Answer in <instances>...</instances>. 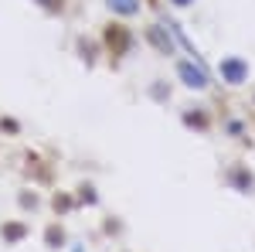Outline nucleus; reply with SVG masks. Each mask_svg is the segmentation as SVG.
Here are the masks:
<instances>
[{
	"instance_id": "nucleus-20",
	"label": "nucleus",
	"mask_w": 255,
	"mask_h": 252,
	"mask_svg": "<svg viewBox=\"0 0 255 252\" xmlns=\"http://www.w3.org/2000/svg\"><path fill=\"white\" fill-rule=\"evenodd\" d=\"M167 3H170L174 10H187V7H194L197 0H167Z\"/></svg>"
},
{
	"instance_id": "nucleus-17",
	"label": "nucleus",
	"mask_w": 255,
	"mask_h": 252,
	"mask_svg": "<svg viewBox=\"0 0 255 252\" xmlns=\"http://www.w3.org/2000/svg\"><path fill=\"white\" fill-rule=\"evenodd\" d=\"M17 205H20V212H38L44 201H41V194L34 191V184H31V188H20L17 191Z\"/></svg>"
},
{
	"instance_id": "nucleus-4",
	"label": "nucleus",
	"mask_w": 255,
	"mask_h": 252,
	"mask_svg": "<svg viewBox=\"0 0 255 252\" xmlns=\"http://www.w3.org/2000/svg\"><path fill=\"white\" fill-rule=\"evenodd\" d=\"M180 126L187 130V133L194 136H211L218 126V116L211 106H204V102H191V106H184L180 109Z\"/></svg>"
},
{
	"instance_id": "nucleus-3",
	"label": "nucleus",
	"mask_w": 255,
	"mask_h": 252,
	"mask_svg": "<svg viewBox=\"0 0 255 252\" xmlns=\"http://www.w3.org/2000/svg\"><path fill=\"white\" fill-rule=\"evenodd\" d=\"M139 38L146 41V48H150L153 55H160V58H174L177 55V38L163 20H146L143 31H139Z\"/></svg>"
},
{
	"instance_id": "nucleus-11",
	"label": "nucleus",
	"mask_w": 255,
	"mask_h": 252,
	"mask_svg": "<svg viewBox=\"0 0 255 252\" xmlns=\"http://www.w3.org/2000/svg\"><path fill=\"white\" fill-rule=\"evenodd\" d=\"M41 242H44L51 252H61L65 246H68V232H65V225H61V222H48L44 232H41Z\"/></svg>"
},
{
	"instance_id": "nucleus-12",
	"label": "nucleus",
	"mask_w": 255,
	"mask_h": 252,
	"mask_svg": "<svg viewBox=\"0 0 255 252\" xmlns=\"http://www.w3.org/2000/svg\"><path fill=\"white\" fill-rule=\"evenodd\" d=\"M106 7H109V14L119 20H133L139 17V10H143V0H102Z\"/></svg>"
},
{
	"instance_id": "nucleus-5",
	"label": "nucleus",
	"mask_w": 255,
	"mask_h": 252,
	"mask_svg": "<svg viewBox=\"0 0 255 252\" xmlns=\"http://www.w3.org/2000/svg\"><path fill=\"white\" fill-rule=\"evenodd\" d=\"M215 75L221 78V85L242 89V85H249V78H252V65H249V58H242V55H221L218 65H215Z\"/></svg>"
},
{
	"instance_id": "nucleus-13",
	"label": "nucleus",
	"mask_w": 255,
	"mask_h": 252,
	"mask_svg": "<svg viewBox=\"0 0 255 252\" xmlns=\"http://www.w3.org/2000/svg\"><path fill=\"white\" fill-rule=\"evenodd\" d=\"M75 198H79V208H99L102 205V194L92 181H79L75 184Z\"/></svg>"
},
{
	"instance_id": "nucleus-9",
	"label": "nucleus",
	"mask_w": 255,
	"mask_h": 252,
	"mask_svg": "<svg viewBox=\"0 0 255 252\" xmlns=\"http://www.w3.org/2000/svg\"><path fill=\"white\" fill-rule=\"evenodd\" d=\"M48 205H51L55 218H68V215L79 212V198H75V191H61V188L48 198Z\"/></svg>"
},
{
	"instance_id": "nucleus-7",
	"label": "nucleus",
	"mask_w": 255,
	"mask_h": 252,
	"mask_svg": "<svg viewBox=\"0 0 255 252\" xmlns=\"http://www.w3.org/2000/svg\"><path fill=\"white\" fill-rule=\"evenodd\" d=\"M72 51H75V58H79L85 68H96L99 61L106 58V48H102V38H99V34H75Z\"/></svg>"
},
{
	"instance_id": "nucleus-15",
	"label": "nucleus",
	"mask_w": 255,
	"mask_h": 252,
	"mask_svg": "<svg viewBox=\"0 0 255 252\" xmlns=\"http://www.w3.org/2000/svg\"><path fill=\"white\" fill-rule=\"evenodd\" d=\"M146 96L153 99V102H160V106H167L170 96H174V85H170L167 78H153V82L146 85Z\"/></svg>"
},
{
	"instance_id": "nucleus-14",
	"label": "nucleus",
	"mask_w": 255,
	"mask_h": 252,
	"mask_svg": "<svg viewBox=\"0 0 255 252\" xmlns=\"http://www.w3.org/2000/svg\"><path fill=\"white\" fill-rule=\"evenodd\" d=\"M31 3L48 17H68V10H72V0H31Z\"/></svg>"
},
{
	"instance_id": "nucleus-10",
	"label": "nucleus",
	"mask_w": 255,
	"mask_h": 252,
	"mask_svg": "<svg viewBox=\"0 0 255 252\" xmlns=\"http://www.w3.org/2000/svg\"><path fill=\"white\" fill-rule=\"evenodd\" d=\"M27 235H31V225L20 222V218H10V222L0 225V239H3V246H20Z\"/></svg>"
},
{
	"instance_id": "nucleus-19",
	"label": "nucleus",
	"mask_w": 255,
	"mask_h": 252,
	"mask_svg": "<svg viewBox=\"0 0 255 252\" xmlns=\"http://www.w3.org/2000/svg\"><path fill=\"white\" fill-rule=\"evenodd\" d=\"M20 119H14V116H0V133H7V136H20Z\"/></svg>"
},
{
	"instance_id": "nucleus-21",
	"label": "nucleus",
	"mask_w": 255,
	"mask_h": 252,
	"mask_svg": "<svg viewBox=\"0 0 255 252\" xmlns=\"http://www.w3.org/2000/svg\"><path fill=\"white\" fill-rule=\"evenodd\" d=\"M252 109H255V89H252Z\"/></svg>"
},
{
	"instance_id": "nucleus-1",
	"label": "nucleus",
	"mask_w": 255,
	"mask_h": 252,
	"mask_svg": "<svg viewBox=\"0 0 255 252\" xmlns=\"http://www.w3.org/2000/svg\"><path fill=\"white\" fill-rule=\"evenodd\" d=\"M99 38H102V48H106V61L119 68L123 61L136 51V31L129 27V20H119V17H109L102 27H99Z\"/></svg>"
},
{
	"instance_id": "nucleus-8",
	"label": "nucleus",
	"mask_w": 255,
	"mask_h": 252,
	"mask_svg": "<svg viewBox=\"0 0 255 252\" xmlns=\"http://www.w3.org/2000/svg\"><path fill=\"white\" fill-rule=\"evenodd\" d=\"M24 177H31V184H55V171L48 160H41L38 154L24 157Z\"/></svg>"
},
{
	"instance_id": "nucleus-18",
	"label": "nucleus",
	"mask_w": 255,
	"mask_h": 252,
	"mask_svg": "<svg viewBox=\"0 0 255 252\" xmlns=\"http://www.w3.org/2000/svg\"><path fill=\"white\" fill-rule=\"evenodd\" d=\"M123 232H126V225H123V218H119V215H106V218H102V235L119 239Z\"/></svg>"
},
{
	"instance_id": "nucleus-16",
	"label": "nucleus",
	"mask_w": 255,
	"mask_h": 252,
	"mask_svg": "<svg viewBox=\"0 0 255 252\" xmlns=\"http://www.w3.org/2000/svg\"><path fill=\"white\" fill-rule=\"evenodd\" d=\"M221 130L232 140H238V143H249V130H245V123L238 116H221Z\"/></svg>"
},
{
	"instance_id": "nucleus-2",
	"label": "nucleus",
	"mask_w": 255,
	"mask_h": 252,
	"mask_svg": "<svg viewBox=\"0 0 255 252\" xmlns=\"http://www.w3.org/2000/svg\"><path fill=\"white\" fill-rule=\"evenodd\" d=\"M174 78L184 89H191V92H208L211 89V72L204 68V61H197V58H177Z\"/></svg>"
},
{
	"instance_id": "nucleus-6",
	"label": "nucleus",
	"mask_w": 255,
	"mask_h": 252,
	"mask_svg": "<svg viewBox=\"0 0 255 252\" xmlns=\"http://www.w3.org/2000/svg\"><path fill=\"white\" fill-rule=\"evenodd\" d=\"M221 184H225L228 191L242 194V198H252L255 194V171L245 160H232V164H225V171H221Z\"/></svg>"
}]
</instances>
